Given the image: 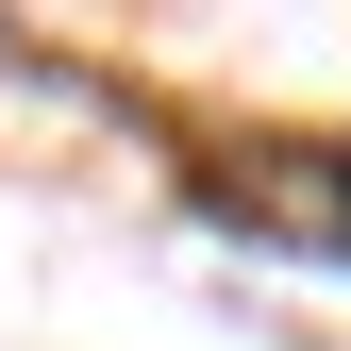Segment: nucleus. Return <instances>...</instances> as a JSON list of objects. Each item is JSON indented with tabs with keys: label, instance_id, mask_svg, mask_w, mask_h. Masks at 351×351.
Returning a JSON list of instances; mask_svg holds the SVG:
<instances>
[{
	"label": "nucleus",
	"instance_id": "f257e3e1",
	"mask_svg": "<svg viewBox=\"0 0 351 351\" xmlns=\"http://www.w3.org/2000/svg\"><path fill=\"white\" fill-rule=\"evenodd\" d=\"M201 217L351 268V134H251V151H217V167H201Z\"/></svg>",
	"mask_w": 351,
	"mask_h": 351
}]
</instances>
